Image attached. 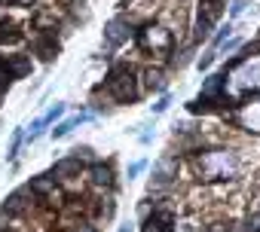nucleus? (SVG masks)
<instances>
[{
    "label": "nucleus",
    "instance_id": "16",
    "mask_svg": "<svg viewBox=\"0 0 260 232\" xmlns=\"http://www.w3.org/2000/svg\"><path fill=\"white\" fill-rule=\"evenodd\" d=\"M22 40V31L16 22H0V46H7V43H19Z\"/></svg>",
    "mask_w": 260,
    "mask_h": 232
},
{
    "label": "nucleus",
    "instance_id": "17",
    "mask_svg": "<svg viewBox=\"0 0 260 232\" xmlns=\"http://www.w3.org/2000/svg\"><path fill=\"white\" fill-rule=\"evenodd\" d=\"M31 25H34V31H37V34H40V31H55L58 16H55V13H37V16L31 19Z\"/></svg>",
    "mask_w": 260,
    "mask_h": 232
},
{
    "label": "nucleus",
    "instance_id": "2",
    "mask_svg": "<svg viewBox=\"0 0 260 232\" xmlns=\"http://www.w3.org/2000/svg\"><path fill=\"white\" fill-rule=\"evenodd\" d=\"M196 171L202 174V180H236L239 156L233 150H205L196 159Z\"/></svg>",
    "mask_w": 260,
    "mask_h": 232
},
{
    "label": "nucleus",
    "instance_id": "28",
    "mask_svg": "<svg viewBox=\"0 0 260 232\" xmlns=\"http://www.w3.org/2000/svg\"><path fill=\"white\" fill-rule=\"evenodd\" d=\"M132 229H135L132 223H125V226H119V232H132Z\"/></svg>",
    "mask_w": 260,
    "mask_h": 232
},
{
    "label": "nucleus",
    "instance_id": "5",
    "mask_svg": "<svg viewBox=\"0 0 260 232\" xmlns=\"http://www.w3.org/2000/svg\"><path fill=\"white\" fill-rule=\"evenodd\" d=\"M86 183L95 189V192H110L116 186V177H113V168L104 165V162H92L86 168Z\"/></svg>",
    "mask_w": 260,
    "mask_h": 232
},
{
    "label": "nucleus",
    "instance_id": "4",
    "mask_svg": "<svg viewBox=\"0 0 260 232\" xmlns=\"http://www.w3.org/2000/svg\"><path fill=\"white\" fill-rule=\"evenodd\" d=\"M37 202H40V199H37V192H34V189H31V183H28V186H19V189H13V192L4 199V208H0V211L19 220V217L31 214Z\"/></svg>",
    "mask_w": 260,
    "mask_h": 232
},
{
    "label": "nucleus",
    "instance_id": "12",
    "mask_svg": "<svg viewBox=\"0 0 260 232\" xmlns=\"http://www.w3.org/2000/svg\"><path fill=\"white\" fill-rule=\"evenodd\" d=\"M0 61H4V67L10 70V76H13V80H25V76L31 73V67H34L31 55H4Z\"/></svg>",
    "mask_w": 260,
    "mask_h": 232
},
{
    "label": "nucleus",
    "instance_id": "10",
    "mask_svg": "<svg viewBox=\"0 0 260 232\" xmlns=\"http://www.w3.org/2000/svg\"><path fill=\"white\" fill-rule=\"evenodd\" d=\"M141 232H175V214L166 211V208H153V214L144 217Z\"/></svg>",
    "mask_w": 260,
    "mask_h": 232
},
{
    "label": "nucleus",
    "instance_id": "7",
    "mask_svg": "<svg viewBox=\"0 0 260 232\" xmlns=\"http://www.w3.org/2000/svg\"><path fill=\"white\" fill-rule=\"evenodd\" d=\"M86 168H89V165H86L80 156L71 153V156H61V159L52 165V174H55L58 183H71V180H77L80 174H86Z\"/></svg>",
    "mask_w": 260,
    "mask_h": 232
},
{
    "label": "nucleus",
    "instance_id": "13",
    "mask_svg": "<svg viewBox=\"0 0 260 232\" xmlns=\"http://www.w3.org/2000/svg\"><path fill=\"white\" fill-rule=\"evenodd\" d=\"M141 86L147 92H166V73L159 67H147V70H141Z\"/></svg>",
    "mask_w": 260,
    "mask_h": 232
},
{
    "label": "nucleus",
    "instance_id": "25",
    "mask_svg": "<svg viewBox=\"0 0 260 232\" xmlns=\"http://www.w3.org/2000/svg\"><path fill=\"white\" fill-rule=\"evenodd\" d=\"M71 153H74V156H80L83 162H89V159H92V147H86V144H83V147H74Z\"/></svg>",
    "mask_w": 260,
    "mask_h": 232
},
{
    "label": "nucleus",
    "instance_id": "21",
    "mask_svg": "<svg viewBox=\"0 0 260 232\" xmlns=\"http://www.w3.org/2000/svg\"><path fill=\"white\" fill-rule=\"evenodd\" d=\"M245 232H260V211H254L245 223Z\"/></svg>",
    "mask_w": 260,
    "mask_h": 232
},
{
    "label": "nucleus",
    "instance_id": "1",
    "mask_svg": "<svg viewBox=\"0 0 260 232\" xmlns=\"http://www.w3.org/2000/svg\"><path fill=\"white\" fill-rule=\"evenodd\" d=\"M141 73L132 67V64H113L107 80H104V92L113 104H135L141 98Z\"/></svg>",
    "mask_w": 260,
    "mask_h": 232
},
{
    "label": "nucleus",
    "instance_id": "6",
    "mask_svg": "<svg viewBox=\"0 0 260 232\" xmlns=\"http://www.w3.org/2000/svg\"><path fill=\"white\" fill-rule=\"evenodd\" d=\"M128 40H132V25H128V19L116 16V19H110V22L104 25V46H107V49H119V46L128 43Z\"/></svg>",
    "mask_w": 260,
    "mask_h": 232
},
{
    "label": "nucleus",
    "instance_id": "23",
    "mask_svg": "<svg viewBox=\"0 0 260 232\" xmlns=\"http://www.w3.org/2000/svg\"><path fill=\"white\" fill-rule=\"evenodd\" d=\"M248 10V0H233V4H230V16L236 19V16H242Z\"/></svg>",
    "mask_w": 260,
    "mask_h": 232
},
{
    "label": "nucleus",
    "instance_id": "3",
    "mask_svg": "<svg viewBox=\"0 0 260 232\" xmlns=\"http://www.w3.org/2000/svg\"><path fill=\"white\" fill-rule=\"evenodd\" d=\"M138 46L144 52H153V55H169L175 49V31L166 25H147L138 34Z\"/></svg>",
    "mask_w": 260,
    "mask_h": 232
},
{
    "label": "nucleus",
    "instance_id": "26",
    "mask_svg": "<svg viewBox=\"0 0 260 232\" xmlns=\"http://www.w3.org/2000/svg\"><path fill=\"white\" fill-rule=\"evenodd\" d=\"M169 104H172V98H169V95H162V98L153 104V113H166V110H169Z\"/></svg>",
    "mask_w": 260,
    "mask_h": 232
},
{
    "label": "nucleus",
    "instance_id": "22",
    "mask_svg": "<svg viewBox=\"0 0 260 232\" xmlns=\"http://www.w3.org/2000/svg\"><path fill=\"white\" fill-rule=\"evenodd\" d=\"M144 168H147V162H144V159H138V162H132V165H128V171H125V174H128V180H132V177H138V174H141Z\"/></svg>",
    "mask_w": 260,
    "mask_h": 232
},
{
    "label": "nucleus",
    "instance_id": "24",
    "mask_svg": "<svg viewBox=\"0 0 260 232\" xmlns=\"http://www.w3.org/2000/svg\"><path fill=\"white\" fill-rule=\"evenodd\" d=\"M71 232H101L95 223H89V220H83V223H74V229Z\"/></svg>",
    "mask_w": 260,
    "mask_h": 232
},
{
    "label": "nucleus",
    "instance_id": "19",
    "mask_svg": "<svg viewBox=\"0 0 260 232\" xmlns=\"http://www.w3.org/2000/svg\"><path fill=\"white\" fill-rule=\"evenodd\" d=\"M71 13H74V16H80V19H86V16H89L86 0H71Z\"/></svg>",
    "mask_w": 260,
    "mask_h": 232
},
{
    "label": "nucleus",
    "instance_id": "18",
    "mask_svg": "<svg viewBox=\"0 0 260 232\" xmlns=\"http://www.w3.org/2000/svg\"><path fill=\"white\" fill-rule=\"evenodd\" d=\"M25 138H28V135H25L22 129H16V132H13V141H10V150H7V159H16V156H19V147H22V141H25Z\"/></svg>",
    "mask_w": 260,
    "mask_h": 232
},
{
    "label": "nucleus",
    "instance_id": "14",
    "mask_svg": "<svg viewBox=\"0 0 260 232\" xmlns=\"http://www.w3.org/2000/svg\"><path fill=\"white\" fill-rule=\"evenodd\" d=\"M89 120H92V116H89V113H74V116H68V120H61V123H58V126L52 129V138L58 141V138H64V135H71V132H74V129H77L80 123H89Z\"/></svg>",
    "mask_w": 260,
    "mask_h": 232
},
{
    "label": "nucleus",
    "instance_id": "8",
    "mask_svg": "<svg viewBox=\"0 0 260 232\" xmlns=\"http://www.w3.org/2000/svg\"><path fill=\"white\" fill-rule=\"evenodd\" d=\"M178 180V159L175 156H162V159H156L153 162V183L150 186H169V183H175Z\"/></svg>",
    "mask_w": 260,
    "mask_h": 232
},
{
    "label": "nucleus",
    "instance_id": "20",
    "mask_svg": "<svg viewBox=\"0 0 260 232\" xmlns=\"http://www.w3.org/2000/svg\"><path fill=\"white\" fill-rule=\"evenodd\" d=\"M230 31H233V25H230V22H226V25H223V28H220V31H217V34H214V40H211V46H220V43H223V40H226V37H230Z\"/></svg>",
    "mask_w": 260,
    "mask_h": 232
},
{
    "label": "nucleus",
    "instance_id": "11",
    "mask_svg": "<svg viewBox=\"0 0 260 232\" xmlns=\"http://www.w3.org/2000/svg\"><path fill=\"white\" fill-rule=\"evenodd\" d=\"M34 55H37L40 61H52V58L58 55V43H55V34H52V31H40V34L34 37Z\"/></svg>",
    "mask_w": 260,
    "mask_h": 232
},
{
    "label": "nucleus",
    "instance_id": "27",
    "mask_svg": "<svg viewBox=\"0 0 260 232\" xmlns=\"http://www.w3.org/2000/svg\"><path fill=\"white\" fill-rule=\"evenodd\" d=\"M236 46H239V40H230V43H223V52H233Z\"/></svg>",
    "mask_w": 260,
    "mask_h": 232
},
{
    "label": "nucleus",
    "instance_id": "9",
    "mask_svg": "<svg viewBox=\"0 0 260 232\" xmlns=\"http://www.w3.org/2000/svg\"><path fill=\"white\" fill-rule=\"evenodd\" d=\"M64 110H68L64 104H52V107L40 116V120H34V123H31V132H28V138H25V141H28V144H34V141H37V138H40V135H43V132L55 123V120H61Z\"/></svg>",
    "mask_w": 260,
    "mask_h": 232
},
{
    "label": "nucleus",
    "instance_id": "15",
    "mask_svg": "<svg viewBox=\"0 0 260 232\" xmlns=\"http://www.w3.org/2000/svg\"><path fill=\"white\" fill-rule=\"evenodd\" d=\"M214 22H217V19H211L205 10H199V13H196V25H193V40H196V43H199V40H205V37L211 34Z\"/></svg>",
    "mask_w": 260,
    "mask_h": 232
}]
</instances>
